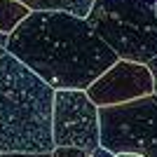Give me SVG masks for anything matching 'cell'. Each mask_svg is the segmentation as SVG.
I'll use <instances>...</instances> for the list:
<instances>
[{"instance_id":"5","label":"cell","mask_w":157,"mask_h":157,"mask_svg":"<svg viewBox=\"0 0 157 157\" xmlns=\"http://www.w3.org/2000/svg\"><path fill=\"white\" fill-rule=\"evenodd\" d=\"M52 138L56 145H71L92 152L101 145L98 105L85 89H54Z\"/></svg>"},{"instance_id":"14","label":"cell","mask_w":157,"mask_h":157,"mask_svg":"<svg viewBox=\"0 0 157 157\" xmlns=\"http://www.w3.org/2000/svg\"><path fill=\"white\" fill-rule=\"evenodd\" d=\"M5 54H7V47H5V45H0V56H5Z\"/></svg>"},{"instance_id":"15","label":"cell","mask_w":157,"mask_h":157,"mask_svg":"<svg viewBox=\"0 0 157 157\" xmlns=\"http://www.w3.org/2000/svg\"><path fill=\"white\" fill-rule=\"evenodd\" d=\"M115 157H138V155H115Z\"/></svg>"},{"instance_id":"8","label":"cell","mask_w":157,"mask_h":157,"mask_svg":"<svg viewBox=\"0 0 157 157\" xmlns=\"http://www.w3.org/2000/svg\"><path fill=\"white\" fill-rule=\"evenodd\" d=\"M31 10L19 0H0V31L14 33V28L26 19Z\"/></svg>"},{"instance_id":"13","label":"cell","mask_w":157,"mask_h":157,"mask_svg":"<svg viewBox=\"0 0 157 157\" xmlns=\"http://www.w3.org/2000/svg\"><path fill=\"white\" fill-rule=\"evenodd\" d=\"M7 42H10V33H2V31H0V45L7 47Z\"/></svg>"},{"instance_id":"2","label":"cell","mask_w":157,"mask_h":157,"mask_svg":"<svg viewBox=\"0 0 157 157\" xmlns=\"http://www.w3.org/2000/svg\"><path fill=\"white\" fill-rule=\"evenodd\" d=\"M54 87L14 54L0 56V152H52Z\"/></svg>"},{"instance_id":"11","label":"cell","mask_w":157,"mask_h":157,"mask_svg":"<svg viewBox=\"0 0 157 157\" xmlns=\"http://www.w3.org/2000/svg\"><path fill=\"white\" fill-rule=\"evenodd\" d=\"M87 157H115L108 148H103V145H98V148H94L92 152H87Z\"/></svg>"},{"instance_id":"9","label":"cell","mask_w":157,"mask_h":157,"mask_svg":"<svg viewBox=\"0 0 157 157\" xmlns=\"http://www.w3.org/2000/svg\"><path fill=\"white\" fill-rule=\"evenodd\" d=\"M52 157H87V150L71 148V145H56L52 150Z\"/></svg>"},{"instance_id":"12","label":"cell","mask_w":157,"mask_h":157,"mask_svg":"<svg viewBox=\"0 0 157 157\" xmlns=\"http://www.w3.org/2000/svg\"><path fill=\"white\" fill-rule=\"evenodd\" d=\"M148 68L152 71V78H155V94H157V56L152 61H148Z\"/></svg>"},{"instance_id":"10","label":"cell","mask_w":157,"mask_h":157,"mask_svg":"<svg viewBox=\"0 0 157 157\" xmlns=\"http://www.w3.org/2000/svg\"><path fill=\"white\" fill-rule=\"evenodd\" d=\"M0 157H52V152H0Z\"/></svg>"},{"instance_id":"7","label":"cell","mask_w":157,"mask_h":157,"mask_svg":"<svg viewBox=\"0 0 157 157\" xmlns=\"http://www.w3.org/2000/svg\"><path fill=\"white\" fill-rule=\"evenodd\" d=\"M19 2H24L31 12H71L87 19L94 0H19Z\"/></svg>"},{"instance_id":"1","label":"cell","mask_w":157,"mask_h":157,"mask_svg":"<svg viewBox=\"0 0 157 157\" xmlns=\"http://www.w3.org/2000/svg\"><path fill=\"white\" fill-rule=\"evenodd\" d=\"M7 52L54 89H87L120 59L85 17L31 12L10 33Z\"/></svg>"},{"instance_id":"3","label":"cell","mask_w":157,"mask_h":157,"mask_svg":"<svg viewBox=\"0 0 157 157\" xmlns=\"http://www.w3.org/2000/svg\"><path fill=\"white\" fill-rule=\"evenodd\" d=\"M87 21L120 59L157 56V0H94Z\"/></svg>"},{"instance_id":"6","label":"cell","mask_w":157,"mask_h":157,"mask_svg":"<svg viewBox=\"0 0 157 157\" xmlns=\"http://www.w3.org/2000/svg\"><path fill=\"white\" fill-rule=\"evenodd\" d=\"M85 92L98 108L129 103V101L155 94V78H152V71L148 68V63L117 59Z\"/></svg>"},{"instance_id":"4","label":"cell","mask_w":157,"mask_h":157,"mask_svg":"<svg viewBox=\"0 0 157 157\" xmlns=\"http://www.w3.org/2000/svg\"><path fill=\"white\" fill-rule=\"evenodd\" d=\"M101 145L113 155L157 157V94L98 108Z\"/></svg>"}]
</instances>
